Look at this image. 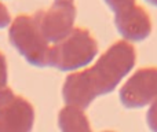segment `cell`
Here are the masks:
<instances>
[{
    "instance_id": "6da1fadb",
    "label": "cell",
    "mask_w": 157,
    "mask_h": 132,
    "mask_svg": "<svg viewBox=\"0 0 157 132\" xmlns=\"http://www.w3.org/2000/svg\"><path fill=\"white\" fill-rule=\"evenodd\" d=\"M136 51L132 44L120 40L112 44L94 66L69 74L62 85L63 102L80 109L88 107L95 98L112 92L134 69Z\"/></svg>"
},
{
    "instance_id": "7a4b0ae2",
    "label": "cell",
    "mask_w": 157,
    "mask_h": 132,
    "mask_svg": "<svg viewBox=\"0 0 157 132\" xmlns=\"http://www.w3.org/2000/svg\"><path fill=\"white\" fill-rule=\"evenodd\" d=\"M8 40L28 63L37 67L50 66L51 47L40 30L39 11L33 15L15 17L8 29Z\"/></svg>"
},
{
    "instance_id": "3957f363",
    "label": "cell",
    "mask_w": 157,
    "mask_h": 132,
    "mask_svg": "<svg viewBox=\"0 0 157 132\" xmlns=\"http://www.w3.org/2000/svg\"><path fill=\"white\" fill-rule=\"evenodd\" d=\"M97 55L98 44L90 30L75 28L65 40L50 48V66L61 72H72L90 65Z\"/></svg>"
},
{
    "instance_id": "277c9868",
    "label": "cell",
    "mask_w": 157,
    "mask_h": 132,
    "mask_svg": "<svg viewBox=\"0 0 157 132\" xmlns=\"http://www.w3.org/2000/svg\"><path fill=\"white\" fill-rule=\"evenodd\" d=\"M76 6L73 2L55 0L48 10L39 11V24L44 39L48 43H59L65 40L75 29Z\"/></svg>"
},
{
    "instance_id": "5b68a950",
    "label": "cell",
    "mask_w": 157,
    "mask_h": 132,
    "mask_svg": "<svg viewBox=\"0 0 157 132\" xmlns=\"http://www.w3.org/2000/svg\"><path fill=\"white\" fill-rule=\"evenodd\" d=\"M35 107L10 88L0 95V132H32Z\"/></svg>"
},
{
    "instance_id": "8992f818",
    "label": "cell",
    "mask_w": 157,
    "mask_h": 132,
    "mask_svg": "<svg viewBox=\"0 0 157 132\" xmlns=\"http://www.w3.org/2000/svg\"><path fill=\"white\" fill-rule=\"evenodd\" d=\"M120 102L127 109H139L157 100V67L138 69L120 88Z\"/></svg>"
},
{
    "instance_id": "52a82bcc",
    "label": "cell",
    "mask_w": 157,
    "mask_h": 132,
    "mask_svg": "<svg viewBox=\"0 0 157 132\" xmlns=\"http://www.w3.org/2000/svg\"><path fill=\"white\" fill-rule=\"evenodd\" d=\"M114 25L127 41H142L152 33L149 14L144 7L136 4L114 14Z\"/></svg>"
},
{
    "instance_id": "ba28073f",
    "label": "cell",
    "mask_w": 157,
    "mask_h": 132,
    "mask_svg": "<svg viewBox=\"0 0 157 132\" xmlns=\"http://www.w3.org/2000/svg\"><path fill=\"white\" fill-rule=\"evenodd\" d=\"M58 125L61 132H92L90 120L83 109L68 106L61 109L58 114Z\"/></svg>"
},
{
    "instance_id": "9c48e42d",
    "label": "cell",
    "mask_w": 157,
    "mask_h": 132,
    "mask_svg": "<svg viewBox=\"0 0 157 132\" xmlns=\"http://www.w3.org/2000/svg\"><path fill=\"white\" fill-rule=\"evenodd\" d=\"M8 73H7V61L3 52H0V95L8 89L7 85Z\"/></svg>"
},
{
    "instance_id": "30bf717a",
    "label": "cell",
    "mask_w": 157,
    "mask_h": 132,
    "mask_svg": "<svg viewBox=\"0 0 157 132\" xmlns=\"http://www.w3.org/2000/svg\"><path fill=\"white\" fill-rule=\"evenodd\" d=\"M106 4L109 6L112 11L114 14L120 13V11L125 10V8H130L135 4V0H103Z\"/></svg>"
},
{
    "instance_id": "8fae6325",
    "label": "cell",
    "mask_w": 157,
    "mask_h": 132,
    "mask_svg": "<svg viewBox=\"0 0 157 132\" xmlns=\"http://www.w3.org/2000/svg\"><path fill=\"white\" fill-rule=\"evenodd\" d=\"M146 121H147V125H149L150 131L157 132V100L155 103H152L150 109L147 110Z\"/></svg>"
},
{
    "instance_id": "7c38bea8",
    "label": "cell",
    "mask_w": 157,
    "mask_h": 132,
    "mask_svg": "<svg viewBox=\"0 0 157 132\" xmlns=\"http://www.w3.org/2000/svg\"><path fill=\"white\" fill-rule=\"evenodd\" d=\"M8 25H11L10 13H8L7 7H6L4 4H2V3H0V29L7 28Z\"/></svg>"
},
{
    "instance_id": "4fadbf2b",
    "label": "cell",
    "mask_w": 157,
    "mask_h": 132,
    "mask_svg": "<svg viewBox=\"0 0 157 132\" xmlns=\"http://www.w3.org/2000/svg\"><path fill=\"white\" fill-rule=\"evenodd\" d=\"M146 3H149V4L155 6V7H157V0H145Z\"/></svg>"
},
{
    "instance_id": "5bb4252c",
    "label": "cell",
    "mask_w": 157,
    "mask_h": 132,
    "mask_svg": "<svg viewBox=\"0 0 157 132\" xmlns=\"http://www.w3.org/2000/svg\"><path fill=\"white\" fill-rule=\"evenodd\" d=\"M103 132H114V131H103Z\"/></svg>"
},
{
    "instance_id": "9a60e30c",
    "label": "cell",
    "mask_w": 157,
    "mask_h": 132,
    "mask_svg": "<svg viewBox=\"0 0 157 132\" xmlns=\"http://www.w3.org/2000/svg\"><path fill=\"white\" fill-rule=\"evenodd\" d=\"M65 2H73V0H65Z\"/></svg>"
}]
</instances>
